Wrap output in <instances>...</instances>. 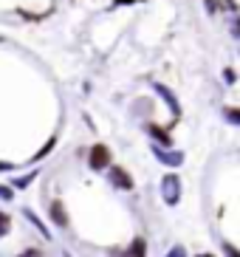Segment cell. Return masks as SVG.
<instances>
[{"mask_svg":"<svg viewBox=\"0 0 240 257\" xmlns=\"http://www.w3.org/2000/svg\"><path fill=\"white\" fill-rule=\"evenodd\" d=\"M110 164V150H107L105 144H96L93 150H90V167L93 170H105Z\"/></svg>","mask_w":240,"mask_h":257,"instance_id":"1","label":"cell"},{"mask_svg":"<svg viewBox=\"0 0 240 257\" xmlns=\"http://www.w3.org/2000/svg\"><path fill=\"white\" fill-rule=\"evenodd\" d=\"M178 178H173V175H167L164 178V201L167 204H175L178 201Z\"/></svg>","mask_w":240,"mask_h":257,"instance_id":"2","label":"cell"},{"mask_svg":"<svg viewBox=\"0 0 240 257\" xmlns=\"http://www.w3.org/2000/svg\"><path fill=\"white\" fill-rule=\"evenodd\" d=\"M110 181L116 184L119 189H130V187H133V181H130V175L125 173L122 167H113V170H110Z\"/></svg>","mask_w":240,"mask_h":257,"instance_id":"3","label":"cell"},{"mask_svg":"<svg viewBox=\"0 0 240 257\" xmlns=\"http://www.w3.org/2000/svg\"><path fill=\"white\" fill-rule=\"evenodd\" d=\"M51 218L60 223V226H65L68 223V218H65V209H62V204L57 201V204H51Z\"/></svg>","mask_w":240,"mask_h":257,"instance_id":"4","label":"cell"},{"mask_svg":"<svg viewBox=\"0 0 240 257\" xmlns=\"http://www.w3.org/2000/svg\"><path fill=\"white\" fill-rule=\"evenodd\" d=\"M125 257H144V240H133V246L128 249Z\"/></svg>","mask_w":240,"mask_h":257,"instance_id":"5","label":"cell"},{"mask_svg":"<svg viewBox=\"0 0 240 257\" xmlns=\"http://www.w3.org/2000/svg\"><path fill=\"white\" fill-rule=\"evenodd\" d=\"M156 156H158V159H161V161H164V164H181V156H178V153H173V156H167V153H161V150H156Z\"/></svg>","mask_w":240,"mask_h":257,"instance_id":"6","label":"cell"},{"mask_svg":"<svg viewBox=\"0 0 240 257\" xmlns=\"http://www.w3.org/2000/svg\"><path fill=\"white\" fill-rule=\"evenodd\" d=\"M150 133H153V136H156V139H158V142H161V144H170V142H173V139H167V133H164V130H161V127H156V124H153V127H150Z\"/></svg>","mask_w":240,"mask_h":257,"instance_id":"7","label":"cell"},{"mask_svg":"<svg viewBox=\"0 0 240 257\" xmlns=\"http://www.w3.org/2000/svg\"><path fill=\"white\" fill-rule=\"evenodd\" d=\"M9 226H12L9 215H3V212H0V234H6V232H9Z\"/></svg>","mask_w":240,"mask_h":257,"instance_id":"8","label":"cell"},{"mask_svg":"<svg viewBox=\"0 0 240 257\" xmlns=\"http://www.w3.org/2000/svg\"><path fill=\"white\" fill-rule=\"evenodd\" d=\"M20 257H43V251H40V249H26Z\"/></svg>","mask_w":240,"mask_h":257,"instance_id":"9","label":"cell"},{"mask_svg":"<svg viewBox=\"0 0 240 257\" xmlns=\"http://www.w3.org/2000/svg\"><path fill=\"white\" fill-rule=\"evenodd\" d=\"M167 257H184V249H173V251H170Z\"/></svg>","mask_w":240,"mask_h":257,"instance_id":"10","label":"cell"},{"mask_svg":"<svg viewBox=\"0 0 240 257\" xmlns=\"http://www.w3.org/2000/svg\"><path fill=\"white\" fill-rule=\"evenodd\" d=\"M226 254H229V257H240V254H237V251H234V249H232V246H226Z\"/></svg>","mask_w":240,"mask_h":257,"instance_id":"11","label":"cell"}]
</instances>
